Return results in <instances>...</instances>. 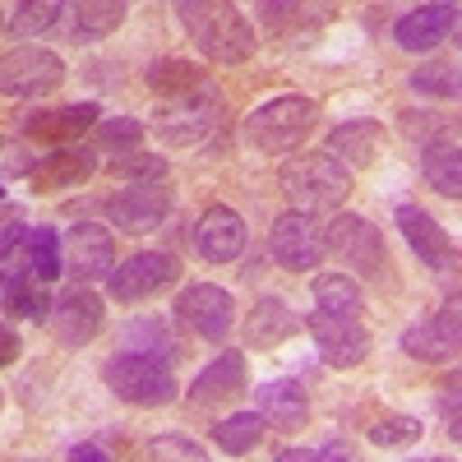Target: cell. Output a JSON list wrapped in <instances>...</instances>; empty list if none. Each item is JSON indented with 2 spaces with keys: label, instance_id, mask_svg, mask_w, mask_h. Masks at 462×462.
<instances>
[{
  "label": "cell",
  "instance_id": "17",
  "mask_svg": "<svg viewBox=\"0 0 462 462\" xmlns=\"http://www.w3.org/2000/svg\"><path fill=\"white\" fill-rule=\"evenodd\" d=\"M241 393H245V356H241V352H222V356H213V361L199 370L195 383H189L185 402L199 407V411H213V407L236 402Z\"/></svg>",
  "mask_w": 462,
  "mask_h": 462
},
{
  "label": "cell",
  "instance_id": "39",
  "mask_svg": "<svg viewBox=\"0 0 462 462\" xmlns=\"http://www.w3.org/2000/svg\"><path fill=\"white\" fill-rule=\"evenodd\" d=\"M32 162H37V148L32 143H23V139H0V180H28V171H32Z\"/></svg>",
  "mask_w": 462,
  "mask_h": 462
},
{
  "label": "cell",
  "instance_id": "9",
  "mask_svg": "<svg viewBox=\"0 0 462 462\" xmlns=\"http://www.w3.org/2000/svg\"><path fill=\"white\" fill-rule=\"evenodd\" d=\"M268 254L278 259V268H287V273H310V268H319V259L328 254L324 250V226L315 213H282L273 222V236H268Z\"/></svg>",
  "mask_w": 462,
  "mask_h": 462
},
{
  "label": "cell",
  "instance_id": "15",
  "mask_svg": "<svg viewBox=\"0 0 462 462\" xmlns=\"http://www.w3.org/2000/svg\"><path fill=\"white\" fill-rule=\"evenodd\" d=\"M60 250H65V268L74 273V282H97L111 273V259H116V241L102 222H74L65 236H60Z\"/></svg>",
  "mask_w": 462,
  "mask_h": 462
},
{
  "label": "cell",
  "instance_id": "25",
  "mask_svg": "<svg viewBox=\"0 0 462 462\" xmlns=\"http://www.w3.org/2000/svg\"><path fill=\"white\" fill-rule=\"evenodd\" d=\"M291 333H296V315L278 296H259V305L245 315V328H241L245 346H254V352H273V346L287 342Z\"/></svg>",
  "mask_w": 462,
  "mask_h": 462
},
{
  "label": "cell",
  "instance_id": "3",
  "mask_svg": "<svg viewBox=\"0 0 462 462\" xmlns=\"http://www.w3.org/2000/svg\"><path fill=\"white\" fill-rule=\"evenodd\" d=\"M315 125H319V102L300 97V93H282V97L250 111L245 139H250V148L268 152V158H282V152H296L305 139H310Z\"/></svg>",
  "mask_w": 462,
  "mask_h": 462
},
{
  "label": "cell",
  "instance_id": "38",
  "mask_svg": "<svg viewBox=\"0 0 462 462\" xmlns=\"http://www.w3.org/2000/svg\"><path fill=\"white\" fill-rule=\"evenodd\" d=\"M411 88L426 93V97H439V102H453L457 97V65L453 60H430L411 74Z\"/></svg>",
  "mask_w": 462,
  "mask_h": 462
},
{
  "label": "cell",
  "instance_id": "24",
  "mask_svg": "<svg viewBox=\"0 0 462 462\" xmlns=\"http://www.w3.org/2000/svg\"><path fill=\"white\" fill-rule=\"evenodd\" d=\"M97 125V106L93 102H74V106H51V111H32L28 121H23V130H28V139H37V143H74L84 130H93Z\"/></svg>",
  "mask_w": 462,
  "mask_h": 462
},
{
  "label": "cell",
  "instance_id": "20",
  "mask_svg": "<svg viewBox=\"0 0 462 462\" xmlns=\"http://www.w3.org/2000/svg\"><path fill=\"white\" fill-rule=\"evenodd\" d=\"M453 28H457V5L435 0V5H420L393 23V42L402 51H435L444 37H453Z\"/></svg>",
  "mask_w": 462,
  "mask_h": 462
},
{
  "label": "cell",
  "instance_id": "21",
  "mask_svg": "<svg viewBox=\"0 0 462 462\" xmlns=\"http://www.w3.org/2000/svg\"><path fill=\"white\" fill-rule=\"evenodd\" d=\"M398 231H402V241L411 245V254L426 263V268H453V241L444 236V226L426 213V208H416V204H402L398 208Z\"/></svg>",
  "mask_w": 462,
  "mask_h": 462
},
{
  "label": "cell",
  "instance_id": "26",
  "mask_svg": "<svg viewBox=\"0 0 462 462\" xmlns=\"http://www.w3.org/2000/svg\"><path fill=\"white\" fill-rule=\"evenodd\" d=\"M420 171H426V185L439 189L444 199L462 195V162H457V134H435L420 148Z\"/></svg>",
  "mask_w": 462,
  "mask_h": 462
},
{
  "label": "cell",
  "instance_id": "11",
  "mask_svg": "<svg viewBox=\"0 0 462 462\" xmlns=\"http://www.w3.org/2000/svg\"><path fill=\"white\" fill-rule=\"evenodd\" d=\"M47 324H51V333H56L60 346H88L102 333V324H106V300L97 291H88V282L84 287H69V291H60L51 300Z\"/></svg>",
  "mask_w": 462,
  "mask_h": 462
},
{
  "label": "cell",
  "instance_id": "42",
  "mask_svg": "<svg viewBox=\"0 0 462 462\" xmlns=\"http://www.w3.org/2000/svg\"><path fill=\"white\" fill-rule=\"evenodd\" d=\"M19 352H23V342H19V333H14L10 324H0V365H10V361H19Z\"/></svg>",
  "mask_w": 462,
  "mask_h": 462
},
{
  "label": "cell",
  "instance_id": "7",
  "mask_svg": "<svg viewBox=\"0 0 462 462\" xmlns=\"http://www.w3.org/2000/svg\"><path fill=\"white\" fill-rule=\"evenodd\" d=\"M65 84V60L47 47H14L0 56V93L5 97H47Z\"/></svg>",
  "mask_w": 462,
  "mask_h": 462
},
{
  "label": "cell",
  "instance_id": "37",
  "mask_svg": "<svg viewBox=\"0 0 462 462\" xmlns=\"http://www.w3.org/2000/svg\"><path fill=\"white\" fill-rule=\"evenodd\" d=\"M370 444L374 448H389V453L411 448V444H420V420L416 416H383V420H374V426H370Z\"/></svg>",
  "mask_w": 462,
  "mask_h": 462
},
{
  "label": "cell",
  "instance_id": "31",
  "mask_svg": "<svg viewBox=\"0 0 462 462\" xmlns=\"http://www.w3.org/2000/svg\"><path fill=\"white\" fill-rule=\"evenodd\" d=\"M65 268V250H60V236L51 226H28V273L42 278V282H56Z\"/></svg>",
  "mask_w": 462,
  "mask_h": 462
},
{
  "label": "cell",
  "instance_id": "23",
  "mask_svg": "<svg viewBox=\"0 0 462 462\" xmlns=\"http://www.w3.org/2000/svg\"><path fill=\"white\" fill-rule=\"evenodd\" d=\"M383 148H389V130H383L379 121H346L328 134V158H337L346 171L379 162Z\"/></svg>",
  "mask_w": 462,
  "mask_h": 462
},
{
  "label": "cell",
  "instance_id": "34",
  "mask_svg": "<svg viewBox=\"0 0 462 462\" xmlns=\"http://www.w3.org/2000/svg\"><path fill=\"white\" fill-rule=\"evenodd\" d=\"M139 143H143V121H130V116H111V121L93 125V148L111 152V158H121V152H130Z\"/></svg>",
  "mask_w": 462,
  "mask_h": 462
},
{
  "label": "cell",
  "instance_id": "45",
  "mask_svg": "<svg viewBox=\"0 0 462 462\" xmlns=\"http://www.w3.org/2000/svg\"><path fill=\"white\" fill-rule=\"evenodd\" d=\"M444 5H457V0H444Z\"/></svg>",
  "mask_w": 462,
  "mask_h": 462
},
{
  "label": "cell",
  "instance_id": "1",
  "mask_svg": "<svg viewBox=\"0 0 462 462\" xmlns=\"http://www.w3.org/2000/svg\"><path fill=\"white\" fill-rule=\"evenodd\" d=\"M180 23L213 65H245L259 47L254 23L231 5V0H176Z\"/></svg>",
  "mask_w": 462,
  "mask_h": 462
},
{
  "label": "cell",
  "instance_id": "29",
  "mask_svg": "<svg viewBox=\"0 0 462 462\" xmlns=\"http://www.w3.org/2000/svg\"><path fill=\"white\" fill-rule=\"evenodd\" d=\"M0 305H5L14 319H37V324H42L47 310H51L47 282H42V278H32V273H14V278L0 282Z\"/></svg>",
  "mask_w": 462,
  "mask_h": 462
},
{
  "label": "cell",
  "instance_id": "46",
  "mask_svg": "<svg viewBox=\"0 0 462 462\" xmlns=\"http://www.w3.org/2000/svg\"><path fill=\"white\" fill-rule=\"evenodd\" d=\"M0 195H5V185H0Z\"/></svg>",
  "mask_w": 462,
  "mask_h": 462
},
{
  "label": "cell",
  "instance_id": "33",
  "mask_svg": "<svg viewBox=\"0 0 462 462\" xmlns=\"http://www.w3.org/2000/svg\"><path fill=\"white\" fill-rule=\"evenodd\" d=\"M121 346H130V352L167 356V361H176V356H180V346L171 342V333H167V324H162V319H134V324H125Z\"/></svg>",
  "mask_w": 462,
  "mask_h": 462
},
{
  "label": "cell",
  "instance_id": "22",
  "mask_svg": "<svg viewBox=\"0 0 462 462\" xmlns=\"http://www.w3.org/2000/svg\"><path fill=\"white\" fill-rule=\"evenodd\" d=\"M254 402H259L263 426H273L278 435H296V430H305V420H310V393H305L296 379L263 383Z\"/></svg>",
  "mask_w": 462,
  "mask_h": 462
},
{
  "label": "cell",
  "instance_id": "13",
  "mask_svg": "<svg viewBox=\"0 0 462 462\" xmlns=\"http://www.w3.org/2000/svg\"><path fill=\"white\" fill-rule=\"evenodd\" d=\"M305 328H310L319 356L337 370H352L370 356V333L361 328V319L352 315H328V310H310L305 315Z\"/></svg>",
  "mask_w": 462,
  "mask_h": 462
},
{
  "label": "cell",
  "instance_id": "5",
  "mask_svg": "<svg viewBox=\"0 0 462 462\" xmlns=\"http://www.w3.org/2000/svg\"><path fill=\"white\" fill-rule=\"evenodd\" d=\"M102 379L116 398H125L134 407H167L176 402L180 383L171 374V361L167 356H152V352H130L121 346L106 365H102Z\"/></svg>",
  "mask_w": 462,
  "mask_h": 462
},
{
  "label": "cell",
  "instance_id": "30",
  "mask_svg": "<svg viewBox=\"0 0 462 462\" xmlns=\"http://www.w3.org/2000/svg\"><path fill=\"white\" fill-rule=\"evenodd\" d=\"M213 79L204 65H189V60H158L148 69V88L158 97H176V93H195Z\"/></svg>",
  "mask_w": 462,
  "mask_h": 462
},
{
  "label": "cell",
  "instance_id": "35",
  "mask_svg": "<svg viewBox=\"0 0 462 462\" xmlns=\"http://www.w3.org/2000/svg\"><path fill=\"white\" fill-rule=\"evenodd\" d=\"M60 5H65V0H19L10 28H14L19 37H42L47 28L60 23Z\"/></svg>",
  "mask_w": 462,
  "mask_h": 462
},
{
  "label": "cell",
  "instance_id": "12",
  "mask_svg": "<svg viewBox=\"0 0 462 462\" xmlns=\"http://www.w3.org/2000/svg\"><path fill=\"white\" fill-rule=\"evenodd\" d=\"M324 250H333V259H342L356 273H379L383 268V236L379 226L356 217V213H333L324 226Z\"/></svg>",
  "mask_w": 462,
  "mask_h": 462
},
{
  "label": "cell",
  "instance_id": "10",
  "mask_svg": "<svg viewBox=\"0 0 462 462\" xmlns=\"http://www.w3.org/2000/svg\"><path fill=\"white\" fill-rule=\"evenodd\" d=\"M102 213L121 231H134V236L139 231H152L171 213V185H162V180H125V189H116V195L102 204Z\"/></svg>",
  "mask_w": 462,
  "mask_h": 462
},
{
  "label": "cell",
  "instance_id": "43",
  "mask_svg": "<svg viewBox=\"0 0 462 462\" xmlns=\"http://www.w3.org/2000/svg\"><path fill=\"white\" fill-rule=\"evenodd\" d=\"M69 457H79V462H106V453H102L97 444H74Z\"/></svg>",
  "mask_w": 462,
  "mask_h": 462
},
{
  "label": "cell",
  "instance_id": "4",
  "mask_svg": "<svg viewBox=\"0 0 462 462\" xmlns=\"http://www.w3.org/2000/svg\"><path fill=\"white\" fill-rule=\"evenodd\" d=\"M222 88L208 79L195 93H176V97H158V116H152V134L171 148H189V143H208L222 125Z\"/></svg>",
  "mask_w": 462,
  "mask_h": 462
},
{
  "label": "cell",
  "instance_id": "40",
  "mask_svg": "<svg viewBox=\"0 0 462 462\" xmlns=\"http://www.w3.org/2000/svg\"><path fill=\"white\" fill-rule=\"evenodd\" d=\"M148 457H185V462H204L208 457V448L204 444H195L189 435H152L148 439Z\"/></svg>",
  "mask_w": 462,
  "mask_h": 462
},
{
  "label": "cell",
  "instance_id": "2",
  "mask_svg": "<svg viewBox=\"0 0 462 462\" xmlns=\"http://www.w3.org/2000/svg\"><path fill=\"white\" fill-rule=\"evenodd\" d=\"M278 185L300 213L319 217V213H333L346 195H352V171L337 158H328V152H296V158L282 162Z\"/></svg>",
  "mask_w": 462,
  "mask_h": 462
},
{
  "label": "cell",
  "instance_id": "27",
  "mask_svg": "<svg viewBox=\"0 0 462 462\" xmlns=\"http://www.w3.org/2000/svg\"><path fill=\"white\" fill-rule=\"evenodd\" d=\"M310 296H315V310H328V315L361 319V310H365V291L352 273H315Z\"/></svg>",
  "mask_w": 462,
  "mask_h": 462
},
{
  "label": "cell",
  "instance_id": "18",
  "mask_svg": "<svg viewBox=\"0 0 462 462\" xmlns=\"http://www.w3.org/2000/svg\"><path fill=\"white\" fill-rule=\"evenodd\" d=\"M195 250L204 263H231L245 250V217L226 204H213L195 226Z\"/></svg>",
  "mask_w": 462,
  "mask_h": 462
},
{
  "label": "cell",
  "instance_id": "8",
  "mask_svg": "<svg viewBox=\"0 0 462 462\" xmlns=\"http://www.w3.org/2000/svg\"><path fill=\"white\" fill-rule=\"evenodd\" d=\"M176 315L204 342H226L231 324H236V296L217 282H185L180 296H176Z\"/></svg>",
  "mask_w": 462,
  "mask_h": 462
},
{
  "label": "cell",
  "instance_id": "41",
  "mask_svg": "<svg viewBox=\"0 0 462 462\" xmlns=\"http://www.w3.org/2000/svg\"><path fill=\"white\" fill-rule=\"evenodd\" d=\"M291 457H300V462H328V457H352V448H342V444H324V448H278V462H291Z\"/></svg>",
  "mask_w": 462,
  "mask_h": 462
},
{
  "label": "cell",
  "instance_id": "16",
  "mask_svg": "<svg viewBox=\"0 0 462 462\" xmlns=\"http://www.w3.org/2000/svg\"><path fill=\"white\" fill-rule=\"evenodd\" d=\"M457 342H462V328H457V300H444L435 315L416 319V324L402 333V352L416 356V361L444 365V361L457 356Z\"/></svg>",
  "mask_w": 462,
  "mask_h": 462
},
{
  "label": "cell",
  "instance_id": "6",
  "mask_svg": "<svg viewBox=\"0 0 462 462\" xmlns=\"http://www.w3.org/2000/svg\"><path fill=\"white\" fill-rule=\"evenodd\" d=\"M176 282H180V259H171L167 250H139L106 273V296L116 305H139Z\"/></svg>",
  "mask_w": 462,
  "mask_h": 462
},
{
  "label": "cell",
  "instance_id": "14",
  "mask_svg": "<svg viewBox=\"0 0 462 462\" xmlns=\"http://www.w3.org/2000/svg\"><path fill=\"white\" fill-rule=\"evenodd\" d=\"M97 171V148L93 143H60L47 158H37L28 171L32 195H56V189H74Z\"/></svg>",
  "mask_w": 462,
  "mask_h": 462
},
{
  "label": "cell",
  "instance_id": "44",
  "mask_svg": "<svg viewBox=\"0 0 462 462\" xmlns=\"http://www.w3.org/2000/svg\"><path fill=\"white\" fill-rule=\"evenodd\" d=\"M5 23H10V19H5V14H0V28H5Z\"/></svg>",
  "mask_w": 462,
  "mask_h": 462
},
{
  "label": "cell",
  "instance_id": "19",
  "mask_svg": "<svg viewBox=\"0 0 462 462\" xmlns=\"http://www.w3.org/2000/svg\"><path fill=\"white\" fill-rule=\"evenodd\" d=\"M130 0H65L60 5V28L69 42H102L125 23Z\"/></svg>",
  "mask_w": 462,
  "mask_h": 462
},
{
  "label": "cell",
  "instance_id": "36",
  "mask_svg": "<svg viewBox=\"0 0 462 462\" xmlns=\"http://www.w3.org/2000/svg\"><path fill=\"white\" fill-rule=\"evenodd\" d=\"M111 176L116 180H167V158L148 148H130L121 158H111Z\"/></svg>",
  "mask_w": 462,
  "mask_h": 462
},
{
  "label": "cell",
  "instance_id": "28",
  "mask_svg": "<svg viewBox=\"0 0 462 462\" xmlns=\"http://www.w3.org/2000/svg\"><path fill=\"white\" fill-rule=\"evenodd\" d=\"M333 14H337L333 0H273V5H268V23H273L278 32H287V37H296V28L300 32H315Z\"/></svg>",
  "mask_w": 462,
  "mask_h": 462
},
{
  "label": "cell",
  "instance_id": "32",
  "mask_svg": "<svg viewBox=\"0 0 462 462\" xmlns=\"http://www.w3.org/2000/svg\"><path fill=\"white\" fill-rule=\"evenodd\" d=\"M263 416L259 411H236V416H226V420H217L213 426V439L222 444V453H231V457H241V453H250L259 439H263Z\"/></svg>",
  "mask_w": 462,
  "mask_h": 462
}]
</instances>
